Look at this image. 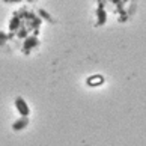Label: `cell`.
<instances>
[{
    "instance_id": "cell-1",
    "label": "cell",
    "mask_w": 146,
    "mask_h": 146,
    "mask_svg": "<svg viewBox=\"0 0 146 146\" xmlns=\"http://www.w3.org/2000/svg\"><path fill=\"white\" fill-rule=\"evenodd\" d=\"M17 106H18V110L21 115H29V107L24 104L23 100H17Z\"/></svg>"
}]
</instances>
